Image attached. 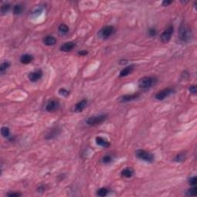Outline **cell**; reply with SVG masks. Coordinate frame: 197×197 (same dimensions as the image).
Wrapping results in <instances>:
<instances>
[{"label":"cell","instance_id":"obj_1","mask_svg":"<svg viewBox=\"0 0 197 197\" xmlns=\"http://www.w3.org/2000/svg\"><path fill=\"white\" fill-rule=\"evenodd\" d=\"M157 79L155 77H152V76H145L142 77L139 80L138 86L140 90H143V91H146V90H150L153 86L156 85Z\"/></svg>","mask_w":197,"mask_h":197},{"label":"cell","instance_id":"obj_2","mask_svg":"<svg viewBox=\"0 0 197 197\" xmlns=\"http://www.w3.org/2000/svg\"><path fill=\"white\" fill-rule=\"evenodd\" d=\"M178 34H179V40L183 42H188L190 41L193 37L192 30L186 24H183V23L180 25Z\"/></svg>","mask_w":197,"mask_h":197},{"label":"cell","instance_id":"obj_3","mask_svg":"<svg viewBox=\"0 0 197 197\" xmlns=\"http://www.w3.org/2000/svg\"><path fill=\"white\" fill-rule=\"evenodd\" d=\"M108 118V116L106 114H100L98 116H91L88 118L86 120V123L87 124L88 126H95L99 124L103 123V122H105Z\"/></svg>","mask_w":197,"mask_h":197},{"label":"cell","instance_id":"obj_4","mask_svg":"<svg viewBox=\"0 0 197 197\" xmlns=\"http://www.w3.org/2000/svg\"><path fill=\"white\" fill-rule=\"evenodd\" d=\"M135 156L141 160L145 161L146 163H152L154 162L153 154L143 149H138L135 151Z\"/></svg>","mask_w":197,"mask_h":197},{"label":"cell","instance_id":"obj_5","mask_svg":"<svg viewBox=\"0 0 197 197\" xmlns=\"http://www.w3.org/2000/svg\"><path fill=\"white\" fill-rule=\"evenodd\" d=\"M116 32V29L113 25H105L99 32V36L103 39H107Z\"/></svg>","mask_w":197,"mask_h":197},{"label":"cell","instance_id":"obj_6","mask_svg":"<svg viewBox=\"0 0 197 197\" xmlns=\"http://www.w3.org/2000/svg\"><path fill=\"white\" fill-rule=\"evenodd\" d=\"M175 92V90L172 87H168L166 88V89H163V90H161L159 92H158L155 96V98L157 99V100H164L165 99H166L167 97H169L170 96H171L172 94H173Z\"/></svg>","mask_w":197,"mask_h":197},{"label":"cell","instance_id":"obj_7","mask_svg":"<svg viewBox=\"0 0 197 197\" xmlns=\"http://www.w3.org/2000/svg\"><path fill=\"white\" fill-rule=\"evenodd\" d=\"M173 31H174V27L172 25H170L166 29L164 30V32L161 34L160 39L161 41L163 42V43H167L170 42L171 39L172 34H173Z\"/></svg>","mask_w":197,"mask_h":197},{"label":"cell","instance_id":"obj_8","mask_svg":"<svg viewBox=\"0 0 197 197\" xmlns=\"http://www.w3.org/2000/svg\"><path fill=\"white\" fill-rule=\"evenodd\" d=\"M60 103V102L56 99H52L49 101L48 103L46 105V110L47 112H54L59 109Z\"/></svg>","mask_w":197,"mask_h":197},{"label":"cell","instance_id":"obj_9","mask_svg":"<svg viewBox=\"0 0 197 197\" xmlns=\"http://www.w3.org/2000/svg\"><path fill=\"white\" fill-rule=\"evenodd\" d=\"M42 76H43V73H42V70L38 69V70L30 73L28 75V78L32 83H36L37 81H39L42 77Z\"/></svg>","mask_w":197,"mask_h":197},{"label":"cell","instance_id":"obj_10","mask_svg":"<svg viewBox=\"0 0 197 197\" xmlns=\"http://www.w3.org/2000/svg\"><path fill=\"white\" fill-rule=\"evenodd\" d=\"M140 96V94L139 92L134 93V94L124 95V96H122L119 97V100L120 103H128V102H130V101L135 100V99L139 98Z\"/></svg>","mask_w":197,"mask_h":197},{"label":"cell","instance_id":"obj_11","mask_svg":"<svg viewBox=\"0 0 197 197\" xmlns=\"http://www.w3.org/2000/svg\"><path fill=\"white\" fill-rule=\"evenodd\" d=\"M88 104V100L87 99H82L81 101L78 102L75 105V107H74V112H83V110L85 109V108L87 106Z\"/></svg>","mask_w":197,"mask_h":197},{"label":"cell","instance_id":"obj_12","mask_svg":"<svg viewBox=\"0 0 197 197\" xmlns=\"http://www.w3.org/2000/svg\"><path fill=\"white\" fill-rule=\"evenodd\" d=\"M75 46H76V43L73 42H65L62 46H61L60 50L65 52V53L70 52L75 48Z\"/></svg>","mask_w":197,"mask_h":197},{"label":"cell","instance_id":"obj_13","mask_svg":"<svg viewBox=\"0 0 197 197\" xmlns=\"http://www.w3.org/2000/svg\"><path fill=\"white\" fill-rule=\"evenodd\" d=\"M34 60V57L33 55H31V54H28V53H25V54H23V55H21L20 57V62L22 64L27 65L29 64L30 62H32Z\"/></svg>","mask_w":197,"mask_h":197},{"label":"cell","instance_id":"obj_14","mask_svg":"<svg viewBox=\"0 0 197 197\" xmlns=\"http://www.w3.org/2000/svg\"><path fill=\"white\" fill-rule=\"evenodd\" d=\"M96 142L98 146L103 147V148H108L110 146V142L101 136H97L96 138Z\"/></svg>","mask_w":197,"mask_h":197},{"label":"cell","instance_id":"obj_15","mask_svg":"<svg viewBox=\"0 0 197 197\" xmlns=\"http://www.w3.org/2000/svg\"><path fill=\"white\" fill-rule=\"evenodd\" d=\"M56 42H57L56 39L53 36H46L43 39V43L48 46H54L56 43Z\"/></svg>","mask_w":197,"mask_h":197},{"label":"cell","instance_id":"obj_16","mask_svg":"<svg viewBox=\"0 0 197 197\" xmlns=\"http://www.w3.org/2000/svg\"><path fill=\"white\" fill-rule=\"evenodd\" d=\"M133 69H134V66H126V68H124L119 73V77H125V76H127L129 75H130L132 73H133Z\"/></svg>","mask_w":197,"mask_h":197},{"label":"cell","instance_id":"obj_17","mask_svg":"<svg viewBox=\"0 0 197 197\" xmlns=\"http://www.w3.org/2000/svg\"><path fill=\"white\" fill-rule=\"evenodd\" d=\"M69 26L67 25H66V24H64V23L60 24V25H59V27H58V32H59V34H60V36H65V35H66L67 33L69 32Z\"/></svg>","mask_w":197,"mask_h":197},{"label":"cell","instance_id":"obj_18","mask_svg":"<svg viewBox=\"0 0 197 197\" xmlns=\"http://www.w3.org/2000/svg\"><path fill=\"white\" fill-rule=\"evenodd\" d=\"M133 173H134V171L131 168H126L122 170L121 172L122 176L125 177V178H131L133 176Z\"/></svg>","mask_w":197,"mask_h":197},{"label":"cell","instance_id":"obj_19","mask_svg":"<svg viewBox=\"0 0 197 197\" xmlns=\"http://www.w3.org/2000/svg\"><path fill=\"white\" fill-rule=\"evenodd\" d=\"M10 66H11V62H9V61H4V62H2L1 63V65H0V73L3 75L8 70V69L10 67Z\"/></svg>","mask_w":197,"mask_h":197},{"label":"cell","instance_id":"obj_20","mask_svg":"<svg viewBox=\"0 0 197 197\" xmlns=\"http://www.w3.org/2000/svg\"><path fill=\"white\" fill-rule=\"evenodd\" d=\"M59 133H60V130H59V129H52V130L49 132V133L46 135V140H52V139H53V138H55V136L57 135H59Z\"/></svg>","mask_w":197,"mask_h":197},{"label":"cell","instance_id":"obj_21","mask_svg":"<svg viewBox=\"0 0 197 197\" xmlns=\"http://www.w3.org/2000/svg\"><path fill=\"white\" fill-rule=\"evenodd\" d=\"M24 11V7L23 5L17 4L15 5L13 7V14L14 15H20L23 13V12Z\"/></svg>","mask_w":197,"mask_h":197},{"label":"cell","instance_id":"obj_22","mask_svg":"<svg viewBox=\"0 0 197 197\" xmlns=\"http://www.w3.org/2000/svg\"><path fill=\"white\" fill-rule=\"evenodd\" d=\"M109 193V190L107 188H104V187H103V188L99 189L98 190H97L96 195L99 196L103 197L105 196H107Z\"/></svg>","mask_w":197,"mask_h":197},{"label":"cell","instance_id":"obj_23","mask_svg":"<svg viewBox=\"0 0 197 197\" xmlns=\"http://www.w3.org/2000/svg\"><path fill=\"white\" fill-rule=\"evenodd\" d=\"M186 160V154L179 153L175 156L174 161L176 163H183Z\"/></svg>","mask_w":197,"mask_h":197},{"label":"cell","instance_id":"obj_24","mask_svg":"<svg viewBox=\"0 0 197 197\" xmlns=\"http://www.w3.org/2000/svg\"><path fill=\"white\" fill-rule=\"evenodd\" d=\"M1 134L4 138L9 137V135H10V130H9V127L2 126V129H1Z\"/></svg>","mask_w":197,"mask_h":197},{"label":"cell","instance_id":"obj_25","mask_svg":"<svg viewBox=\"0 0 197 197\" xmlns=\"http://www.w3.org/2000/svg\"><path fill=\"white\" fill-rule=\"evenodd\" d=\"M10 8H11V5L9 3H5V4L2 5V6H1V13H2V15L6 14L9 11Z\"/></svg>","mask_w":197,"mask_h":197},{"label":"cell","instance_id":"obj_26","mask_svg":"<svg viewBox=\"0 0 197 197\" xmlns=\"http://www.w3.org/2000/svg\"><path fill=\"white\" fill-rule=\"evenodd\" d=\"M197 194V189L195 186H193L191 187L190 189H189L188 191L186 192V196H196Z\"/></svg>","mask_w":197,"mask_h":197},{"label":"cell","instance_id":"obj_27","mask_svg":"<svg viewBox=\"0 0 197 197\" xmlns=\"http://www.w3.org/2000/svg\"><path fill=\"white\" fill-rule=\"evenodd\" d=\"M102 161H103V163H104V164H109V163L112 161V156H110V155H105V156H104L103 157Z\"/></svg>","mask_w":197,"mask_h":197},{"label":"cell","instance_id":"obj_28","mask_svg":"<svg viewBox=\"0 0 197 197\" xmlns=\"http://www.w3.org/2000/svg\"><path fill=\"white\" fill-rule=\"evenodd\" d=\"M157 34V31L154 27L149 28L148 29V36H149L150 38H153V37H155Z\"/></svg>","mask_w":197,"mask_h":197},{"label":"cell","instance_id":"obj_29","mask_svg":"<svg viewBox=\"0 0 197 197\" xmlns=\"http://www.w3.org/2000/svg\"><path fill=\"white\" fill-rule=\"evenodd\" d=\"M59 93H60V95L62 96L66 97L69 95V91L68 90H66V89H65V88H61L59 90Z\"/></svg>","mask_w":197,"mask_h":197},{"label":"cell","instance_id":"obj_30","mask_svg":"<svg viewBox=\"0 0 197 197\" xmlns=\"http://www.w3.org/2000/svg\"><path fill=\"white\" fill-rule=\"evenodd\" d=\"M189 184L191 186H195L196 185V182H197V177L196 176H193L189 178L188 180Z\"/></svg>","mask_w":197,"mask_h":197},{"label":"cell","instance_id":"obj_31","mask_svg":"<svg viewBox=\"0 0 197 197\" xmlns=\"http://www.w3.org/2000/svg\"><path fill=\"white\" fill-rule=\"evenodd\" d=\"M6 195L7 196L9 197H18L21 196L22 194L20 193H18V192H10V193H7Z\"/></svg>","mask_w":197,"mask_h":197},{"label":"cell","instance_id":"obj_32","mask_svg":"<svg viewBox=\"0 0 197 197\" xmlns=\"http://www.w3.org/2000/svg\"><path fill=\"white\" fill-rule=\"evenodd\" d=\"M189 92H190L192 94H193V95L196 94L197 89H196V86L195 85H191L189 87Z\"/></svg>","mask_w":197,"mask_h":197},{"label":"cell","instance_id":"obj_33","mask_svg":"<svg viewBox=\"0 0 197 197\" xmlns=\"http://www.w3.org/2000/svg\"><path fill=\"white\" fill-rule=\"evenodd\" d=\"M172 1L164 0V1H163V2H162V5H163V6L166 7V6H168V5H170L172 4Z\"/></svg>","mask_w":197,"mask_h":197},{"label":"cell","instance_id":"obj_34","mask_svg":"<svg viewBox=\"0 0 197 197\" xmlns=\"http://www.w3.org/2000/svg\"><path fill=\"white\" fill-rule=\"evenodd\" d=\"M88 54V52L86 50H82L78 52V55H86Z\"/></svg>","mask_w":197,"mask_h":197},{"label":"cell","instance_id":"obj_35","mask_svg":"<svg viewBox=\"0 0 197 197\" xmlns=\"http://www.w3.org/2000/svg\"><path fill=\"white\" fill-rule=\"evenodd\" d=\"M37 190H38V192H44V190H45V188L43 187V186H39Z\"/></svg>","mask_w":197,"mask_h":197}]
</instances>
